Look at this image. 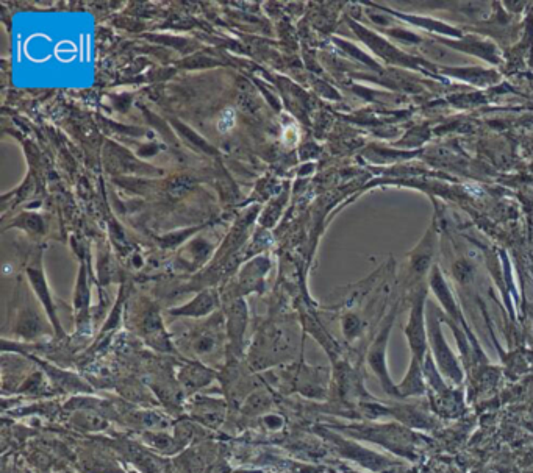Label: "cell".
<instances>
[{
	"label": "cell",
	"mask_w": 533,
	"mask_h": 473,
	"mask_svg": "<svg viewBox=\"0 0 533 473\" xmlns=\"http://www.w3.org/2000/svg\"><path fill=\"white\" fill-rule=\"evenodd\" d=\"M236 125V113L232 110V108H227L222 113L219 114L217 120H216V126L220 133H227L230 132L233 126Z\"/></svg>",
	"instance_id": "obj_1"
},
{
	"label": "cell",
	"mask_w": 533,
	"mask_h": 473,
	"mask_svg": "<svg viewBox=\"0 0 533 473\" xmlns=\"http://www.w3.org/2000/svg\"><path fill=\"white\" fill-rule=\"evenodd\" d=\"M19 221H22V222H27V230H30V231H33V233H41L43 231V221H41V217H38V216H34V214H25V216H22L21 217V219ZM24 227V228H25Z\"/></svg>",
	"instance_id": "obj_2"
}]
</instances>
